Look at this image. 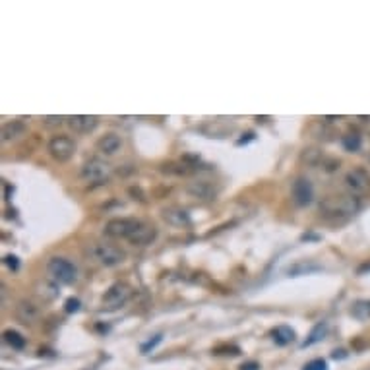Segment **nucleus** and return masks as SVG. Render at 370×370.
<instances>
[{
    "label": "nucleus",
    "mask_w": 370,
    "mask_h": 370,
    "mask_svg": "<svg viewBox=\"0 0 370 370\" xmlns=\"http://www.w3.org/2000/svg\"><path fill=\"white\" fill-rule=\"evenodd\" d=\"M343 148L347 151H357L360 148V136H357V134H347V136H343Z\"/></svg>",
    "instance_id": "19"
},
{
    "label": "nucleus",
    "mask_w": 370,
    "mask_h": 370,
    "mask_svg": "<svg viewBox=\"0 0 370 370\" xmlns=\"http://www.w3.org/2000/svg\"><path fill=\"white\" fill-rule=\"evenodd\" d=\"M86 254L89 256V260H93L99 266H105V268H114V266H120L124 262V252L114 244L109 242H91L87 246Z\"/></svg>",
    "instance_id": "3"
},
{
    "label": "nucleus",
    "mask_w": 370,
    "mask_h": 370,
    "mask_svg": "<svg viewBox=\"0 0 370 370\" xmlns=\"http://www.w3.org/2000/svg\"><path fill=\"white\" fill-rule=\"evenodd\" d=\"M4 262H6V266H8L10 270H14V272H18V268H20V262H18V258H16V256H12V254H8V256L4 258Z\"/></svg>",
    "instance_id": "24"
},
{
    "label": "nucleus",
    "mask_w": 370,
    "mask_h": 370,
    "mask_svg": "<svg viewBox=\"0 0 370 370\" xmlns=\"http://www.w3.org/2000/svg\"><path fill=\"white\" fill-rule=\"evenodd\" d=\"M161 339H163V335L161 333H157V335H153V339H149V341H146L144 345L140 347V351H142V355H148L149 351H153L155 347L161 343Z\"/></svg>",
    "instance_id": "21"
},
{
    "label": "nucleus",
    "mask_w": 370,
    "mask_h": 370,
    "mask_svg": "<svg viewBox=\"0 0 370 370\" xmlns=\"http://www.w3.org/2000/svg\"><path fill=\"white\" fill-rule=\"evenodd\" d=\"M4 341L12 347V349H18V351H22L25 347V337L22 333L14 332V330H6L4 332Z\"/></svg>",
    "instance_id": "18"
},
{
    "label": "nucleus",
    "mask_w": 370,
    "mask_h": 370,
    "mask_svg": "<svg viewBox=\"0 0 370 370\" xmlns=\"http://www.w3.org/2000/svg\"><path fill=\"white\" fill-rule=\"evenodd\" d=\"M326 333H328V324L326 322H320V324H316L314 328H312V332H310V335L306 337V341L302 343V349H306V347L314 345V343H320L322 339L326 337Z\"/></svg>",
    "instance_id": "17"
},
{
    "label": "nucleus",
    "mask_w": 370,
    "mask_h": 370,
    "mask_svg": "<svg viewBox=\"0 0 370 370\" xmlns=\"http://www.w3.org/2000/svg\"><path fill=\"white\" fill-rule=\"evenodd\" d=\"M314 270H318V266H312V268H309V266H296V268L289 270V275H296L300 272H314Z\"/></svg>",
    "instance_id": "25"
},
{
    "label": "nucleus",
    "mask_w": 370,
    "mask_h": 370,
    "mask_svg": "<svg viewBox=\"0 0 370 370\" xmlns=\"http://www.w3.org/2000/svg\"><path fill=\"white\" fill-rule=\"evenodd\" d=\"M186 190L192 194L194 198H200V200H213L217 196V188L206 180H200V182H192V184L186 186Z\"/></svg>",
    "instance_id": "13"
},
{
    "label": "nucleus",
    "mask_w": 370,
    "mask_h": 370,
    "mask_svg": "<svg viewBox=\"0 0 370 370\" xmlns=\"http://www.w3.org/2000/svg\"><path fill=\"white\" fill-rule=\"evenodd\" d=\"M333 358H345L347 357V353L343 351V349H339V351H333Z\"/></svg>",
    "instance_id": "28"
},
{
    "label": "nucleus",
    "mask_w": 370,
    "mask_h": 370,
    "mask_svg": "<svg viewBox=\"0 0 370 370\" xmlns=\"http://www.w3.org/2000/svg\"><path fill=\"white\" fill-rule=\"evenodd\" d=\"M240 370H260V364L256 360H248V362H244V364L240 366Z\"/></svg>",
    "instance_id": "27"
},
{
    "label": "nucleus",
    "mask_w": 370,
    "mask_h": 370,
    "mask_svg": "<svg viewBox=\"0 0 370 370\" xmlns=\"http://www.w3.org/2000/svg\"><path fill=\"white\" fill-rule=\"evenodd\" d=\"M351 312H353V316H357V318H360V320H364V318H368L370 316V302H357Z\"/></svg>",
    "instance_id": "20"
},
{
    "label": "nucleus",
    "mask_w": 370,
    "mask_h": 370,
    "mask_svg": "<svg viewBox=\"0 0 370 370\" xmlns=\"http://www.w3.org/2000/svg\"><path fill=\"white\" fill-rule=\"evenodd\" d=\"M345 186L351 190L353 196L366 192L370 186V176L364 169H353L345 174Z\"/></svg>",
    "instance_id": "8"
},
{
    "label": "nucleus",
    "mask_w": 370,
    "mask_h": 370,
    "mask_svg": "<svg viewBox=\"0 0 370 370\" xmlns=\"http://www.w3.org/2000/svg\"><path fill=\"white\" fill-rule=\"evenodd\" d=\"M163 219L169 225H173V227H188L190 225L188 213L184 210H180V208H167V210H163Z\"/></svg>",
    "instance_id": "14"
},
{
    "label": "nucleus",
    "mask_w": 370,
    "mask_h": 370,
    "mask_svg": "<svg viewBox=\"0 0 370 370\" xmlns=\"http://www.w3.org/2000/svg\"><path fill=\"white\" fill-rule=\"evenodd\" d=\"M120 148H122V138L116 132H109L97 140V151H101L103 155H114Z\"/></svg>",
    "instance_id": "12"
},
{
    "label": "nucleus",
    "mask_w": 370,
    "mask_h": 370,
    "mask_svg": "<svg viewBox=\"0 0 370 370\" xmlns=\"http://www.w3.org/2000/svg\"><path fill=\"white\" fill-rule=\"evenodd\" d=\"M320 217L328 223H343L358 211V198L353 194L330 196L320 202Z\"/></svg>",
    "instance_id": "2"
},
{
    "label": "nucleus",
    "mask_w": 370,
    "mask_h": 370,
    "mask_svg": "<svg viewBox=\"0 0 370 370\" xmlns=\"http://www.w3.org/2000/svg\"><path fill=\"white\" fill-rule=\"evenodd\" d=\"M41 316V310L33 300H20L16 306V318L22 324H35Z\"/></svg>",
    "instance_id": "11"
},
{
    "label": "nucleus",
    "mask_w": 370,
    "mask_h": 370,
    "mask_svg": "<svg viewBox=\"0 0 370 370\" xmlns=\"http://www.w3.org/2000/svg\"><path fill=\"white\" fill-rule=\"evenodd\" d=\"M25 134V124L22 120H12L2 126V140L4 142H14L18 138H22Z\"/></svg>",
    "instance_id": "15"
},
{
    "label": "nucleus",
    "mask_w": 370,
    "mask_h": 370,
    "mask_svg": "<svg viewBox=\"0 0 370 370\" xmlns=\"http://www.w3.org/2000/svg\"><path fill=\"white\" fill-rule=\"evenodd\" d=\"M66 120H68V126L78 134H89L99 124V118L93 114H74V116H68Z\"/></svg>",
    "instance_id": "10"
},
{
    "label": "nucleus",
    "mask_w": 370,
    "mask_h": 370,
    "mask_svg": "<svg viewBox=\"0 0 370 370\" xmlns=\"http://www.w3.org/2000/svg\"><path fill=\"white\" fill-rule=\"evenodd\" d=\"M132 295V291H130V287L126 283H114L109 287V291L103 295V306L105 309H120L124 306L126 302H128V298Z\"/></svg>",
    "instance_id": "7"
},
{
    "label": "nucleus",
    "mask_w": 370,
    "mask_h": 370,
    "mask_svg": "<svg viewBox=\"0 0 370 370\" xmlns=\"http://www.w3.org/2000/svg\"><path fill=\"white\" fill-rule=\"evenodd\" d=\"M80 174H82V178L86 180L87 184L99 186V184H107V182L111 180L112 169L105 163V161L93 157V159H89L84 163Z\"/></svg>",
    "instance_id": "4"
},
{
    "label": "nucleus",
    "mask_w": 370,
    "mask_h": 370,
    "mask_svg": "<svg viewBox=\"0 0 370 370\" xmlns=\"http://www.w3.org/2000/svg\"><path fill=\"white\" fill-rule=\"evenodd\" d=\"M43 120H45L47 126H60L64 122V116H45Z\"/></svg>",
    "instance_id": "26"
},
{
    "label": "nucleus",
    "mask_w": 370,
    "mask_h": 370,
    "mask_svg": "<svg viewBox=\"0 0 370 370\" xmlns=\"http://www.w3.org/2000/svg\"><path fill=\"white\" fill-rule=\"evenodd\" d=\"M105 234L111 238H124L136 246H146L157 238V229L134 217H120V219H111L105 225Z\"/></svg>",
    "instance_id": "1"
},
{
    "label": "nucleus",
    "mask_w": 370,
    "mask_h": 370,
    "mask_svg": "<svg viewBox=\"0 0 370 370\" xmlns=\"http://www.w3.org/2000/svg\"><path fill=\"white\" fill-rule=\"evenodd\" d=\"M291 194H293V202H295L296 206H300V208L309 206L310 202H312V198H314L312 182H310L309 178H296L295 182H293Z\"/></svg>",
    "instance_id": "9"
},
{
    "label": "nucleus",
    "mask_w": 370,
    "mask_h": 370,
    "mask_svg": "<svg viewBox=\"0 0 370 370\" xmlns=\"http://www.w3.org/2000/svg\"><path fill=\"white\" fill-rule=\"evenodd\" d=\"M272 339L277 345H289L291 341H295V330L289 326H279L272 332Z\"/></svg>",
    "instance_id": "16"
},
{
    "label": "nucleus",
    "mask_w": 370,
    "mask_h": 370,
    "mask_svg": "<svg viewBox=\"0 0 370 370\" xmlns=\"http://www.w3.org/2000/svg\"><path fill=\"white\" fill-rule=\"evenodd\" d=\"M82 306V302H80V298H68L66 302H64V310L68 312V314H72V312H78Z\"/></svg>",
    "instance_id": "23"
},
{
    "label": "nucleus",
    "mask_w": 370,
    "mask_h": 370,
    "mask_svg": "<svg viewBox=\"0 0 370 370\" xmlns=\"http://www.w3.org/2000/svg\"><path fill=\"white\" fill-rule=\"evenodd\" d=\"M302 370H328V362L324 358H314V360H310L309 364H304Z\"/></svg>",
    "instance_id": "22"
},
{
    "label": "nucleus",
    "mask_w": 370,
    "mask_h": 370,
    "mask_svg": "<svg viewBox=\"0 0 370 370\" xmlns=\"http://www.w3.org/2000/svg\"><path fill=\"white\" fill-rule=\"evenodd\" d=\"M47 272L54 281L64 285L74 283L78 279V268L66 258H50L47 264Z\"/></svg>",
    "instance_id": "5"
},
{
    "label": "nucleus",
    "mask_w": 370,
    "mask_h": 370,
    "mask_svg": "<svg viewBox=\"0 0 370 370\" xmlns=\"http://www.w3.org/2000/svg\"><path fill=\"white\" fill-rule=\"evenodd\" d=\"M76 151V142L72 140V138L68 136H54L52 140L49 142V153L52 159L60 161V163H64V161L72 159V155H74Z\"/></svg>",
    "instance_id": "6"
}]
</instances>
